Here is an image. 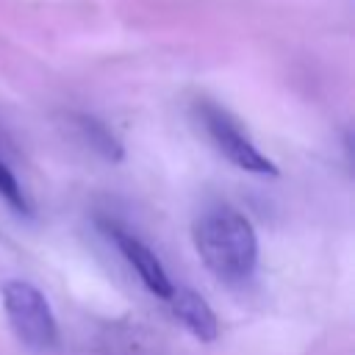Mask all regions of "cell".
Returning a JSON list of instances; mask_svg holds the SVG:
<instances>
[{
    "label": "cell",
    "instance_id": "1",
    "mask_svg": "<svg viewBox=\"0 0 355 355\" xmlns=\"http://www.w3.org/2000/svg\"><path fill=\"white\" fill-rule=\"evenodd\" d=\"M191 239L200 261L216 280L239 286L255 275L258 236L241 211L230 205H211L200 211L191 225Z\"/></svg>",
    "mask_w": 355,
    "mask_h": 355
},
{
    "label": "cell",
    "instance_id": "2",
    "mask_svg": "<svg viewBox=\"0 0 355 355\" xmlns=\"http://www.w3.org/2000/svg\"><path fill=\"white\" fill-rule=\"evenodd\" d=\"M3 311L14 330V336L36 352L53 349L58 344V322L47 302V297L28 280H6L0 286Z\"/></svg>",
    "mask_w": 355,
    "mask_h": 355
},
{
    "label": "cell",
    "instance_id": "3",
    "mask_svg": "<svg viewBox=\"0 0 355 355\" xmlns=\"http://www.w3.org/2000/svg\"><path fill=\"white\" fill-rule=\"evenodd\" d=\"M194 116L202 128V133L208 136V141L214 144V150L227 158L233 166L250 172V175H277V166L272 158H266L255 141L247 136V130L239 125V119L225 111L222 105L211 103V100H200L194 105Z\"/></svg>",
    "mask_w": 355,
    "mask_h": 355
},
{
    "label": "cell",
    "instance_id": "4",
    "mask_svg": "<svg viewBox=\"0 0 355 355\" xmlns=\"http://www.w3.org/2000/svg\"><path fill=\"white\" fill-rule=\"evenodd\" d=\"M108 236L114 239V244H116V250L122 252V258L130 263V269L139 275V280L144 283V288L150 291V294H155L158 300H169V294L175 291V283H172V277L166 275V269H164V263L158 261V255L139 239V236H133V233H128V230H122V227H116V225H108Z\"/></svg>",
    "mask_w": 355,
    "mask_h": 355
},
{
    "label": "cell",
    "instance_id": "5",
    "mask_svg": "<svg viewBox=\"0 0 355 355\" xmlns=\"http://www.w3.org/2000/svg\"><path fill=\"white\" fill-rule=\"evenodd\" d=\"M169 311L172 316L202 344H211L216 341L219 336V322H216V313L211 311V305L191 288H178L169 294Z\"/></svg>",
    "mask_w": 355,
    "mask_h": 355
},
{
    "label": "cell",
    "instance_id": "6",
    "mask_svg": "<svg viewBox=\"0 0 355 355\" xmlns=\"http://www.w3.org/2000/svg\"><path fill=\"white\" fill-rule=\"evenodd\" d=\"M72 125H75V130L80 133V139H83L100 158H105V161H111V164H119V161L125 158V147H122L119 136H116L103 119H97V116H92V114H78V116H72Z\"/></svg>",
    "mask_w": 355,
    "mask_h": 355
},
{
    "label": "cell",
    "instance_id": "7",
    "mask_svg": "<svg viewBox=\"0 0 355 355\" xmlns=\"http://www.w3.org/2000/svg\"><path fill=\"white\" fill-rule=\"evenodd\" d=\"M0 197L8 202V208H11V211H17V214H22V216H31V214H33V205H31V200H28L25 189L19 186L17 175L6 166V161H3V158H0Z\"/></svg>",
    "mask_w": 355,
    "mask_h": 355
}]
</instances>
